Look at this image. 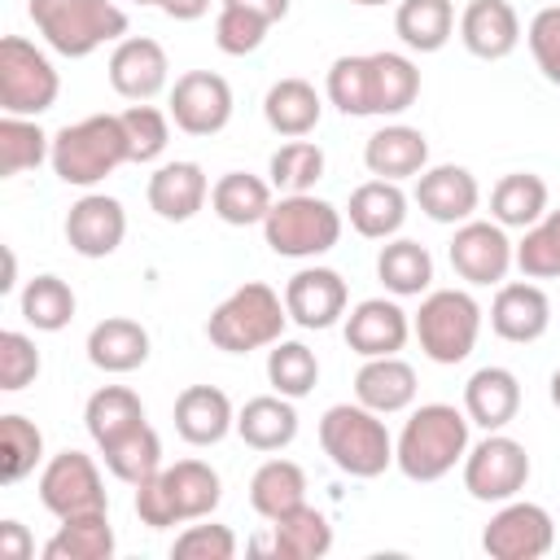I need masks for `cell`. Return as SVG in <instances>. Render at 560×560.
I'll return each mask as SVG.
<instances>
[{"instance_id":"cell-8","label":"cell","mask_w":560,"mask_h":560,"mask_svg":"<svg viewBox=\"0 0 560 560\" xmlns=\"http://www.w3.org/2000/svg\"><path fill=\"white\" fill-rule=\"evenodd\" d=\"M477 332H481V306L464 289H433L416 311V337L433 363L468 359Z\"/></svg>"},{"instance_id":"cell-45","label":"cell","mask_w":560,"mask_h":560,"mask_svg":"<svg viewBox=\"0 0 560 560\" xmlns=\"http://www.w3.org/2000/svg\"><path fill=\"white\" fill-rule=\"evenodd\" d=\"M324 175V153L311 140H289L271 153V184L289 197V192H311L315 179Z\"/></svg>"},{"instance_id":"cell-53","label":"cell","mask_w":560,"mask_h":560,"mask_svg":"<svg viewBox=\"0 0 560 560\" xmlns=\"http://www.w3.org/2000/svg\"><path fill=\"white\" fill-rule=\"evenodd\" d=\"M35 542L22 521H0V560H31Z\"/></svg>"},{"instance_id":"cell-33","label":"cell","mask_w":560,"mask_h":560,"mask_svg":"<svg viewBox=\"0 0 560 560\" xmlns=\"http://www.w3.org/2000/svg\"><path fill=\"white\" fill-rule=\"evenodd\" d=\"M210 206L223 223L232 228H249V223H262L267 210H271V188L249 175V171H228L219 175V184L210 188Z\"/></svg>"},{"instance_id":"cell-3","label":"cell","mask_w":560,"mask_h":560,"mask_svg":"<svg viewBox=\"0 0 560 560\" xmlns=\"http://www.w3.org/2000/svg\"><path fill=\"white\" fill-rule=\"evenodd\" d=\"M122 162H131V149L118 114H92L52 136V171L61 184L92 188Z\"/></svg>"},{"instance_id":"cell-28","label":"cell","mask_w":560,"mask_h":560,"mask_svg":"<svg viewBox=\"0 0 560 560\" xmlns=\"http://www.w3.org/2000/svg\"><path fill=\"white\" fill-rule=\"evenodd\" d=\"M88 359L101 372H136L149 359V332L144 324L127 315H109L88 332Z\"/></svg>"},{"instance_id":"cell-7","label":"cell","mask_w":560,"mask_h":560,"mask_svg":"<svg viewBox=\"0 0 560 560\" xmlns=\"http://www.w3.org/2000/svg\"><path fill=\"white\" fill-rule=\"evenodd\" d=\"M262 232H267V245L276 254L315 258V254H328L341 241V214H337V206H328L311 192H289L267 210Z\"/></svg>"},{"instance_id":"cell-29","label":"cell","mask_w":560,"mask_h":560,"mask_svg":"<svg viewBox=\"0 0 560 560\" xmlns=\"http://www.w3.org/2000/svg\"><path fill=\"white\" fill-rule=\"evenodd\" d=\"M236 433L245 438V446L254 451H280L298 438V411L284 394H258L241 407L236 416Z\"/></svg>"},{"instance_id":"cell-49","label":"cell","mask_w":560,"mask_h":560,"mask_svg":"<svg viewBox=\"0 0 560 560\" xmlns=\"http://www.w3.org/2000/svg\"><path fill=\"white\" fill-rule=\"evenodd\" d=\"M267 26H271V22H262V18L249 13V9L223 4V9H219V22H214V44H219L228 57H245V52H254V48L262 44Z\"/></svg>"},{"instance_id":"cell-15","label":"cell","mask_w":560,"mask_h":560,"mask_svg":"<svg viewBox=\"0 0 560 560\" xmlns=\"http://www.w3.org/2000/svg\"><path fill=\"white\" fill-rule=\"evenodd\" d=\"M512 241L503 236V223H481L468 219L455 241H451V267L468 280V284H499L512 267Z\"/></svg>"},{"instance_id":"cell-47","label":"cell","mask_w":560,"mask_h":560,"mask_svg":"<svg viewBox=\"0 0 560 560\" xmlns=\"http://www.w3.org/2000/svg\"><path fill=\"white\" fill-rule=\"evenodd\" d=\"M516 267L534 280L560 276V210H551L525 232V241L516 245Z\"/></svg>"},{"instance_id":"cell-38","label":"cell","mask_w":560,"mask_h":560,"mask_svg":"<svg viewBox=\"0 0 560 560\" xmlns=\"http://www.w3.org/2000/svg\"><path fill=\"white\" fill-rule=\"evenodd\" d=\"M451 26H455L451 0H402L394 13V31L416 52H438L451 39Z\"/></svg>"},{"instance_id":"cell-20","label":"cell","mask_w":560,"mask_h":560,"mask_svg":"<svg viewBox=\"0 0 560 560\" xmlns=\"http://www.w3.org/2000/svg\"><path fill=\"white\" fill-rule=\"evenodd\" d=\"M551 324V302L538 284H503L494 293V306H490V328L503 337V341H538Z\"/></svg>"},{"instance_id":"cell-27","label":"cell","mask_w":560,"mask_h":560,"mask_svg":"<svg viewBox=\"0 0 560 560\" xmlns=\"http://www.w3.org/2000/svg\"><path fill=\"white\" fill-rule=\"evenodd\" d=\"M350 228L359 236H372V241H385L402 228L407 219V197L394 179H368L350 192Z\"/></svg>"},{"instance_id":"cell-13","label":"cell","mask_w":560,"mask_h":560,"mask_svg":"<svg viewBox=\"0 0 560 560\" xmlns=\"http://www.w3.org/2000/svg\"><path fill=\"white\" fill-rule=\"evenodd\" d=\"M551 538H556V529H551L547 508H538V503H503L490 516V525L481 534V547L494 560H538V556L551 551Z\"/></svg>"},{"instance_id":"cell-52","label":"cell","mask_w":560,"mask_h":560,"mask_svg":"<svg viewBox=\"0 0 560 560\" xmlns=\"http://www.w3.org/2000/svg\"><path fill=\"white\" fill-rule=\"evenodd\" d=\"M529 52H534L538 70L551 83H560V4H547V9L534 13V22H529Z\"/></svg>"},{"instance_id":"cell-57","label":"cell","mask_w":560,"mask_h":560,"mask_svg":"<svg viewBox=\"0 0 560 560\" xmlns=\"http://www.w3.org/2000/svg\"><path fill=\"white\" fill-rule=\"evenodd\" d=\"M136 4H158V9H162V4H166V0H136Z\"/></svg>"},{"instance_id":"cell-12","label":"cell","mask_w":560,"mask_h":560,"mask_svg":"<svg viewBox=\"0 0 560 560\" xmlns=\"http://www.w3.org/2000/svg\"><path fill=\"white\" fill-rule=\"evenodd\" d=\"M171 118L188 136H214L232 118V88L214 70H188L171 88Z\"/></svg>"},{"instance_id":"cell-42","label":"cell","mask_w":560,"mask_h":560,"mask_svg":"<svg viewBox=\"0 0 560 560\" xmlns=\"http://www.w3.org/2000/svg\"><path fill=\"white\" fill-rule=\"evenodd\" d=\"M44 158H52V144H48V136L35 127V118L4 114V118H0V171H4V175H22V171L39 166Z\"/></svg>"},{"instance_id":"cell-50","label":"cell","mask_w":560,"mask_h":560,"mask_svg":"<svg viewBox=\"0 0 560 560\" xmlns=\"http://www.w3.org/2000/svg\"><path fill=\"white\" fill-rule=\"evenodd\" d=\"M39 376V350L26 332H0V389L18 394Z\"/></svg>"},{"instance_id":"cell-59","label":"cell","mask_w":560,"mask_h":560,"mask_svg":"<svg viewBox=\"0 0 560 560\" xmlns=\"http://www.w3.org/2000/svg\"><path fill=\"white\" fill-rule=\"evenodd\" d=\"M556 4H560V0H556Z\"/></svg>"},{"instance_id":"cell-30","label":"cell","mask_w":560,"mask_h":560,"mask_svg":"<svg viewBox=\"0 0 560 560\" xmlns=\"http://www.w3.org/2000/svg\"><path fill=\"white\" fill-rule=\"evenodd\" d=\"M319 92L306 83V79H280L267 88V101H262V114H267V127L289 136V140H302L306 131L319 127Z\"/></svg>"},{"instance_id":"cell-43","label":"cell","mask_w":560,"mask_h":560,"mask_svg":"<svg viewBox=\"0 0 560 560\" xmlns=\"http://www.w3.org/2000/svg\"><path fill=\"white\" fill-rule=\"evenodd\" d=\"M376 74V114H402L420 96V70L402 52H372Z\"/></svg>"},{"instance_id":"cell-6","label":"cell","mask_w":560,"mask_h":560,"mask_svg":"<svg viewBox=\"0 0 560 560\" xmlns=\"http://www.w3.org/2000/svg\"><path fill=\"white\" fill-rule=\"evenodd\" d=\"M319 446L324 455L350 472V477H381L394 464V442L385 420L363 402H337L319 420Z\"/></svg>"},{"instance_id":"cell-5","label":"cell","mask_w":560,"mask_h":560,"mask_svg":"<svg viewBox=\"0 0 560 560\" xmlns=\"http://www.w3.org/2000/svg\"><path fill=\"white\" fill-rule=\"evenodd\" d=\"M284 319H289V306L280 302V293L271 284L249 280L214 306V315L206 319V337L228 354H249L258 346H276L284 332Z\"/></svg>"},{"instance_id":"cell-48","label":"cell","mask_w":560,"mask_h":560,"mask_svg":"<svg viewBox=\"0 0 560 560\" xmlns=\"http://www.w3.org/2000/svg\"><path fill=\"white\" fill-rule=\"evenodd\" d=\"M122 118V131H127V149H131V162H153L166 140H171V127H166V114L153 109V105H131L118 114Z\"/></svg>"},{"instance_id":"cell-11","label":"cell","mask_w":560,"mask_h":560,"mask_svg":"<svg viewBox=\"0 0 560 560\" xmlns=\"http://www.w3.org/2000/svg\"><path fill=\"white\" fill-rule=\"evenodd\" d=\"M39 503L57 521L83 516V512H109V499H105V486H101V472H96L92 455H83V451L52 455L39 472Z\"/></svg>"},{"instance_id":"cell-26","label":"cell","mask_w":560,"mask_h":560,"mask_svg":"<svg viewBox=\"0 0 560 560\" xmlns=\"http://www.w3.org/2000/svg\"><path fill=\"white\" fill-rule=\"evenodd\" d=\"M521 407V385L508 368H477L464 385V411L472 424H481L486 433L503 429L508 420H516Z\"/></svg>"},{"instance_id":"cell-46","label":"cell","mask_w":560,"mask_h":560,"mask_svg":"<svg viewBox=\"0 0 560 560\" xmlns=\"http://www.w3.org/2000/svg\"><path fill=\"white\" fill-rule=\"evenodd\" d=\"M0 459H4V481H22L26 472H35L39 455H44V438L26 416H0Z\"/></svg>"},{"instance_id":"cell-9","label":"cell","mask_w":560,"mask_h":560,"mask_svg":"<svg viewBox=\"0 0 560 560\" xmlns=\"http://www.w3.org/2000/svg\"><path fill=\"white\" fill-rule=\"evenodd\" d=\"M61 92V79L52 70V61L22 35H4L0 39V105L4 114L18 118H35L44 109H52Z\"/></svg>"},{"instance_id":"cell-14","label":"cell","mask_w":560,"mask_h":560,"mask_svg":"<svg viewBox=\"0 0 560 560\" xmlns=\"http://www.w3.org/2000/svg\"><path fill=\"white\" fill-rule=\"evenodd\" d=\"M127 236V210L118 197L88 192L66 214V241L83 258H109Z\"/></svg>"},{"instance_id":"cell-4","label":"cell","mask_w":560,"mask_h":560,"mask_svg":"<svg viewBox=\"0 0 560 560\" xmlns=\"http://www.w3.org/2000/svg\"><path fill=\"white\" fill-rule=\"evenodd\" d=\"M31 22L61 57H88L127 35V13L114 0H31Z\"/></svg>"},{"instance_id":"cell-31","label":"cell","mask_w":560,"mask_h":560,"mask_svg":"<svg viewBox=\"0 0 560 560\" xmlns=\"http://www.w3.org/2000/svg\"><path fill=\"white\" fill-rule=\"evenodd\" d=\"M249 503H254V512L267 516V521L289 516L293 508L306 503V472H302L293 459H267V464L254 472V481H249Z\"/></svg>"},{"instance_id":"cell-25","label":"cell","mask_w":560,"mask_h":560,"mask_svg":"<svg viewBox=\"0 0 560 560\" xmlns=\"http://www.w3.org/2000/svg\"><path fill=\"white\" fill-rule=\"evenodd\" d=\"M354 398L363 407H372L376 416H394L402 407H411L416 398V372L411 363H402L398 354H381V359H368L354 376Z\"/></svg>"},{"instance_id":"cell-16","label":"cell","mask_w":560,"mask_h":560,"mask_svg":"<svg viewBox=\"0 0 560 560\" xmlns=\"http://www.w3.org/2000/svg\"><path fill=\"white\" fill-rule=\"evenodd\" d=\"M284 306L302 328H332L346 311V280L332 267H302L284 284Z\"/></svg>"},{"instance_id":"cell-39","label":"cell","mask_w":560,"mask_h":560,"mask_svg":"<svg viewBox=\"0 0 560 560\" xmlns=\"http://www.w3.org/2000/svg\"><path fill=\"white\" fill-rule=\"evenodd\" d=\"M376 276L389 293L398 298H416L429 289L433 280V258L420 241H389L381 254H376Z\"/></svg>"},{"instance_id":"cell-55","label":"cell","mask_w":560,"mask_h":560,"mask_svg":"<svg viewBox=\"0 0 560 560\" xmlns=\"http://www.w3.org/2000/svg\"><path fill=\"white\" fill-rule=\"evenodd\" d=\"M210 9V0H166L162 4V13H171L175 22H192V18H201Z\"/></svg>"},{"instance_id":"cell-54","label":"cell","mask_w":560,"mask_h":560,"mask_svg":"<svg viewBox=\"0 0 560 560\" xmlns=\"http://www.w3.org/2000/svg\"><path fill=\"white\" fill-rule=\"evenodd\" d=\"M223 4H236V9H249L258 13L262 22H280L289 13V0H223Z\"/></svg>"},{"instance_id":"cell-41","label":"cell","mask_w":560,"mask_h":560,"mask_svg":"<svg viewBox=\"0 0 560 560\" xmlns=\"http://www.w3.org/2000/svg\"><path fill=\"white\" fill-rule=\"evenodd\" d=\"M22 319L35 324L39 332H61L74 319V293L57 276H35L22 289Z\"/></svg>"},{"instance_id":"cell-35","label":"cell","mask_w":560,"mask_h":560,"mask_svg":"<svg viewBox=\"0 0 560 560\" xmlns=\"http://www.w3.org/2000/svg\"><path fill=\"white\" fill-rule=\"evenodd\" d=\"M332 547V525L315 508H293L289 516L271 521V551L284 560H315Z\"/></svg>"},{"instance_id":"cell-40","label":"cell","mask_w":560,"mask_h":560,"mask_svg":"<svg viewBox=\"0 0 560 560\" xmlns=\"http://www.w3.org/2000/svg\"><path fill=\"white\" fill-rule=\"evenodd\" d=\"M328 101L341 114H376V74H372V52L368 57H337L328 70Z\"/></svg>"},{"instance_id":"cell-37","label":"cell","mask_w":560,"mask_h":560,"mask_svg":"<svg viewBox=\"0 0 560 560\" xmlns=\"http://www.w3.org/2000/svg\"><path fill=\"white\" fill-rule=\"evenodd\" d=\"M101 455H105V468L127 486H140L162 472V442L149 424H136L131 433L114 438L109 446H101Z\"/></svg>"},{"instance_id":"cell-2","label":"cell","mask_w":560,"mask_h":560,"mask_svg":"<svg viewBox=\"0 0 560 560\" xmlns=\"http://www.w3.org/2000/svg\"><path fill=\"white\" fill-rule=\"evenodd\" d=\"M219 494H223V486H219V472L210 464L179 459V464H171L158 477L136 486V516L149 529H166L179 521L210 516L219 508Z\"/></svg>"},{"instance_id":"cell-21","label":"cell","mask_w":560,"mask_h":560,"mask_svg":"<svg viewBox=\"0 0 560 560\" xmlns=\"http://www.w3.org/2000/svg\"><path fill=\"white\" fill-rule=\"evenodd\" d=\"M477 179L472 171L464 166H433V171H420V184H416V201L420 210L433 219V223H464L472 210H477Z\"/></svg>"},{"instance_id":"cell-51","label":"cell","mask_w":560,"mask_h":560,"mask_svg":"<svg viewBox=\"0 0 560 560\" xmlns=\"http://www.w3.org/2000/svg\"><path fill=\"white\" fill-rule=\"evenodd\" d=\"M175 560H232L236 556V534L228 525H188L175 547Z\"/></svg>"},{"instance_id":"cell-44","label":"cell","mask_w":560,"mask_h":560,"mask_svg":"<svg viewBox=\"0 0 560 560\" xmlns=\"http://www.w3.org/2000/svg\"><path fill=\"white\" fill-rule=\"evenodd\" d=\"M267 381L276 385V394L284 398H302L315 389L319 381V363L302 341H276L267 354Z\"/></svg>"},{"instance_id":"cell-32","label":"cell","mask_w":560,"mask_h":560,"mask_svg":"<svg viewBox=\"0 0 560 560\" xmlns=\"http://www.w3.org/2000/svg\"><path fill=\"white\" fill-rule=\"evenodd\" d=\"M114 556V529L105 512L66 516L57 534L44 542V560H109Z\"/></svg>"},{"instance_id":"cell-22","label":"cell","mask_w":560,"mask_h":560,"mask_svg":"<svg viewBox=\"0 0 560 560\" xmlns=\"http://www.w3.org/2000/svg\"><path fill=\"white\" fill-rule=\"evenodd\" d=\"M210 197V179L197 162H166L149 175V206L171 219V223H184L192 219Z\"/></svg>"},{"instance_id":"cell-24","label":"cell","mask_w":560,"mask_h":560,"mask_svg":"<svg viewBox=\"0 0 560 560\" xmlns=\"http://www.w3.org/2000/svg\"><path fill=\"white\" fill-rule=\"evenodd\" d=\"M363 162H368V171L376 175V179H407V175H420L424 171V162H429V140H424V131H416V127H381V131H372L368 136V144H363Z\"/></svg>"},{"instance_id":"cell-56","label":"cell","mask_w":560,"mask_h":560,"mask_svg":"<svg viewBox=\"0 0 560 560\" xmlns=\"http://www.w3.org/2000/svg\"><path fill=\"white\" fill-rule=\"evenodd\" d=\"M551 402H556V407H560V368H556V372H551Z\"/></svg>"},{"instance_id":"cell-17","label":"cell","mask_w":560,"mask_h":560,"mask_svg":"<svg viewBox=\"0 0 560 560\" xmlns=\"http://www.w3.org/2000/svg\"><path fill=\"white\" fill-rule=\"evenodd\" d=\"M166 52L158 39H144V35H127L118 39L114 57H109V83L118 96L127 101H149L166 88Z\"/></svg>"},{"instance_id":"cell-36","label":"cell","mask_w":560,"mask_h":560,"mask_svg":"<svg viewBox=\"0 0 560 560\" xmlns=\"http://www.w3.org/2000/svg\"><path fill=\"white\" fill-rule=\"evenodd\" d=\"M490 210H494V223H503V228H534L547 210V184L529 171H512L494 184Z\"/></svg>"},{"instance_id":"cell-10","label":"cell","mask_w":560,"mask_h":560,"mask_svg":"<svg viewBox=\"0 0 560 560\" xmlns=\"http://www.w3.org/2000/svg\"><path fill=\"white\" fill-rule=\"evenodd\" d=\"M525 481H529V455L516 438H503L499 429L464 455V490L481 503H508L525 490Z\"/></svg>"},{"instance_id":"cell-1","label":"cell","mask_w":560,"mask_h":560,"mask_svg":"<svg viewBox=\"0 0 560 560\" xmlns=\"http://www.w3.org/2000/svg\"><path fill=\"white\" fill-rule=\"evenodd\" d=\"M468 411H455L451 402H424L411 411L394 442V464L411 481H438L468 455Z\"/></svg>"},{"instance_id":"cell-18","label":"cell","mask_w":560,"mask_h":560,"mask_svg":"<svg viewBox=\"0 0 560 560\" xmlns=\"http://www.w3.org/2000/svg\"><path fill=\"white\" fill-rule=\"evenodd\" d=\"M411 324H407V311L398 302H385V298H368L350 311L346 319V341L354 354L363 359H381V354H398L402 341H407Z\"/></svg>"},{"instance_id":"cell-23","label":"cell","mask_w":560,"mask_h":560,"mask_svg":"<svg viewBox=\"0 0 560 560\" xmlns=\"http://www.w3.org/2000/svg\"><path fill=\"white\" fill-rule=\"evenodd\" d=\"M236 424L232 416V402L223 389L214 385H188L179 398H175V429L184 442L192 446H214L228 438V429Z\"/></svg>"},{"instance_id":"cell-19","label":"cell","mask_w":560,"mask_h":560,"mask_svg":"<svg viewBox=\"0 0 560 560\" xmlns=\"http://www.w3.org/2000/svg\"><path fill=\"white\" fill-rule=\"evenodd\" d=\"M459 39L472 57H486V61H499L516 48L521 39V18L508 0H472L459 18Z\"/></svg>"},{"instance_id":"cell-34","label":"cell","mask_w":560,"mask_h":560,"mask_svg":"<svg viewBox=\"0 0 560 560\" xmlns=\"http://www.w3.org/2000/svg\"><path fill=\"white\" fill-rule=\"evenodd\" d=\"M83 420H88V433L96 446H109L114 438L131 433L136 424H144V402L127 389V385H105L88 398L83 407Z\"/></svg>"},{"instance_id":"cell-58","label":"cell","mask_w":560,"mask_h":560,"mask_svg":"<svg viewBox=\"0 0 560 560\" xmlns=\"http://www.w3.org/2000/svg\"><path fill=\"white\" fill-rule=\"evenodd\" d=\"M354 4H385V0H354Z\"/></svg>"}]
</instances>
